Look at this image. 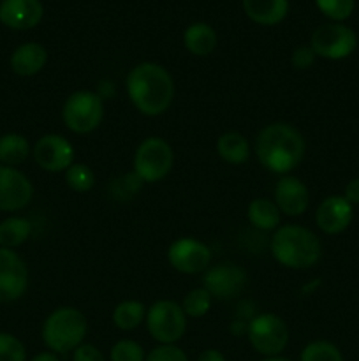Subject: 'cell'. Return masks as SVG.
Listing matches in <instances>:
<instances>
[{
  "instance_id": "30bf717a",
  "label": "cell",
  "mask_w": 359,
  "mask_h": 361,
  "mask_svg": "<svg viewBox=\"0 0 359 361\" xmlns=\"http://www.w3.org/2000/svg\"><path fill=\"white\" fill-rule=\"evenodd\" d=\"M168 261L172 270L183 275L204 274L211 264V250L201 240L183 236V238H176L169 245Z\"/></svg>"
},
{
  "instance_id": "277c9868",
  "label": "cell",
  "mask_w": 359,
  "mask_h": 361,
  "mask_svg": "<svg viewBox=\"0 0 359 361\" xmlns=\"http://www.w3.org/2000/svg\"><path fill=\"white\" fill-rule=\"evenodd\" d=\"M88 334V321L76 307H58L42 323L41 337L46 349L55 355H67L80 348Z\"/></svg>"
},
{
  "instance_id": "d590c367",
  "label": "cell",
  "mask_w": 359,
  "mask_h": 361,
  "mask_svg": "<svg viewBox=\"0 0 359 361\" xmlns=\"http://www.w3.org/2000/svg\"><path fill=\"white\" fill-rule=\"evenodd\" d=\"M341 196H344L352 207H354V204H359V176L358 178H352L351 182L345 185L344 194H341Z\"/></svg>"
},
{
  "instance_id": "836d02e7",
  "label": "cell",
  "mask_w": 359,
  "mask_h": 361,
  "mask_svg": "<svg viewBox=\"0 0 359 361\" xmlns=\"http://www.w3.org/2000/svg\"><path fill=\"white\" fill-rule=\"evenodd\" d=\"M315 51L312 49V46H298V48L292 51V56H291V62L292 66L296 67V69L299 71H305V69H310V67L315 63Z\"/></svg>"
},
{
  "instance_id": "f35d334b",
  "label": "cell",
  "mask_w": 359,
  "mask_h": 361,
  "mask_svg": "<svg viewBox=\"0 0 359 361\" xmlns=\"http://www.w3.org/2000/svg\"><path fill=\"white\" fill-rule=\"evenodd\" d=\"M260 361H292V360H289V358H285V356H271V358H263Z\"/></svg>"
},
{
  "instance_id": "4dcf8cb0",
  "label": "cell",
  "mask_w": 359,
  "mask_h": 361,
  "mask_svg": "<svg viewBox=\"0 0 359 361\" xmlns=\"http://www.w3.org/2000/svg\"><path fill=\"white\" fill-rule=\"evenodd\" d=\"M0 361H27V348L16 335L0 331Z\"/></svg>"
},
{
  "instance_id": "4316f807",
  "label": "cell",
  "mask_w": 359,
  "mask_h": 361,
  "mask_svg": "<svg viewBox=\"0 0 359 361\" xmlns=\"http://www.w3.org/2000/svg\"><path fill=\"white\" fill-rule=\"evenodd\" d=\"M299 361H345L344 355L329 341H312L303 348Z\"/></svg>"
},
{
  "instance_id": "52a82bcc",
  "label": "cell",
  "mask_w": 359,
  "mask_h": 361,
  "mask_svg": "<svg viewBox=\"0 0 359 361\" xmlns=\"http://www.w3.org/2000/svg\"><path fill=\"white\" fill-rule=\"evenodd\" d=\"M104 118L102 95L92 90H76L62 106V120L74 134H90Z\"/></svg>"
},
{
  "instance_id": "1f68e13d",
  "label": "cell",
  "mask_w": 359,
  "mask_h": 361,
  "mask_svg": "<svg viewBox=\"0 0 359 361\" xmlns=\"http://www.w3.org/2000/svg\"><path fill=\"white\" fill-rule=\"evenodd\" d=\"M144 361H190L189 355L176 344H158L146 353Z\"/></svg>"
},
{
  "instance_id": "7c38bea8",
  "label": "cell",
  "mask_w": 359,
  "mask_h": 361,
  "mask_svg": "<svg viewBox=\"0 0 359 361\" xmlns=\"http://www.w3.org/2000/svg\"><path fill=\"white\" fill-rule=\"evenodd\" d=\"M32 157L48 173H62L74 162V147L62 134H44L32 147Z\"/></svg>"
},
{
  "instance_id": "9c48e42d",
  "label": "cell",
  "mask_w": 359,
  "mask_h": 361,
  "mask_svg": "<svg viewBox=\"0 0 359 361\" xmlns=\"http://www.w3.org/2000/svg\"><path fill=\"white\" fill-rule=\"evenodd\" d=\"M310 46L317 56L327 60H344L358 48V35L345 23H324L313 30Z\"/></svg>"
},
{
  "instance_id": "f546056e",
  "label": "cell",
  "mask_w": 359,
  "mask_h": 361,
  "mask_svg": "<svg viewBox=\"0 0 359 361\" xmlns=\"http://www.w3.org/2000/svg\"><path fill=\"white\" fill-rule=\"evenodd\" d=\"M146 353L143 345L132 338H122L115 342L109 351V361H144Z\"/></svg>"
},
{
  "instance_id": "e575fe53",
  "label": "cell",
  "mask_w": 359,
  "mask_h": 361,
  "mask_svg": "<svg viewBox=\"0 0 359 361\" xmlns=\"http://www.w3.org/2000/svg\"><path fill=\"white\" fill-rule=\"evenodd\" d=\"M73 361H108V360H106L104 353H102L97 345L83 342L80 348H76L73 351Z\"/></svg>"
},
{
  "instance_id": "8fae6325",
  "label": "cell",
  "mask_w": 359,
  "mask_h": 361,
  "mask_svg": "<svg viewBox=\"0 0 359 361\" xmlns=\"http://www.w3.org/2000/svg\"><path fill=\"white\" fill-rule=\"evenodd\" d=\"M248 275L245 268L236 263H218L208 268L203 275V288L213 300L229 302L241 295L245 289Z\"/></svg>"
},
{
  "instance_id": "5bb4252c",
  "label": "cell",
  "mask_w": 359,
  "mask_h": 361,
  "mask_svg": "<svg viewBox=\"0 0 359 361\" xmlns=\"http://www.w3.org/2000/svg\"><path fill=\"white\" fill-rule=\"evenodd\" d=\"M34 197L30 178L20 169L0 164V212L23 210Z\"/></svg>"
},
{
  "instance_id": "6da1fadb",
  "label": "cell",
  "mask_w": 359,
  "mask_h": 361,
  "mask_svg": "<svg viewBox=\"0 0 359 361\" xmlns=\"http://www.w3.org/2000/svg\"><path fill=\"white\" fill-rule=\"evenodd\" d=\"M127 95L134 108L144 116H160L171 108L176 87L171 73L155 62H141L125 78Z\"/></svg>"
},
{
  "instance_id": "603a6c76",
  "label": "cell",
  "mask_w": 359,
  "mask_h": 361,
  "mask_svg": "<svg viewBox=\"0 0 359 361\" xmlns=\"http://www.w3.org/2000/svg\"><path fill=\"white\" fill-rule=\"evenodd\" d=\"M146 309L139 300H123L113 309V324L122 331H134L146 319Z\"/></svg>"
},
{
  "instance_id": "83f0119b",
  "label": "cell",
  "mask_w": 359,
  "mask_h": 361,
  "mask_svg": "<svg viewBox=\"0 0 359 361\" xmlns=\"http://www.w3.org/2000/svg\"><path fill=\"white\" fill-rule=\"evenodd\" d=\"M211 298L210 293L201 286V288L192 289L185 295L182 302V309L185 312L187 317H194V319H201V317L206 316L211 309Z\"/></svg>"
},
{
  "instance_id": "9a60e30c",
  "label": "cell",
  "mask_w": 359,
  "mask_h": 361,
  "mask_svg": "<svg viewBox=\"0 0 359 361\" xmlns=\"http://www.w3.org/2000/svg\"><path fill=\"white\" fill-rule=\"evenodd\" d=\"M354 207L341 194L324 197L315 210V224L324 235H340L351 226Z\"/></svg>"
},
{
  "instance_id": "7402d4cb",
  "label": "cell",
  "mask_w": 359,
  "mask_h": 361,
  "mask_svg": "<svg viewBox=\"0 0 359 361\" xmlns=\"http://www.w3.org/2000/svg\"><path fill=\"white\" fill-rule=\"evenodd\" d=\"M215 148H217L218 157L232 166L245 164L250 157L248 140L241 133H236V130H229V133L220 134Z\"/></svg>"
},
{
  "instance_id": "8992f818",
  "label": "cell",
  "mask_w": 359,
  "mask_h": 361,
  "mask_svg": "<svg viewBox=\"0 0 359 361\" xmlns=\"http://www.w3.org/2000/svg\"><path fill=\"white\" fill-rule=\"evenodd\" d=\"M246 338L256 353L264 358L280 356L291 341V330L278 314H257L246 328Z\"/></svg>"
},
{
  "instance_id": "d6986e66",
  "label": "cell",
  "mask_w": 359,
  "mask_h": 361,
  "mask_svg": "<svg viewBox=\"0 0 359 361\" xmlns=\"http://www.w3.org/2000/svg\"><path fill=\"white\" fill-rule=\"evenodd\" d=\"M243 11L253 23L273 27L287 16L289 0H243Z\"/></svg>"
},
{
  "instance_id": "2e32d148",
  "label": "cell",
  "mask_w": 359,
  "mask_h": 361,
  "mask_svg": "<svg viewBox=\"0 0 359 361\" xmlns=\"http://www.w3.org/2000/svg\"><path fill=\"white\" fill-rule=\"evenodd\" d=\"M273 201L278 210L287 217H299L310 204V190L301 178L284 175L273 189Z\"/></svg>"
},
{
  "instance_id": "ac0fdd59",
  "label": "cell",
  "mask_w": 359,
  "mask_h": 361,
  "mask_svg": "<svg viewBox=\"0 0 359 361\" xmlns=\"http://www.w3.org/2000/svg\"><path fill=\"white\" fill-rule=\"evenodd\" d=\"M48 62V51L39 42H25L18 46L11 55V69L14 74L23 78L35 76L44 69Z\"/></svg>"
},
{
  "instance_id": "d4e9b609",
  "label": "cell",
  "mask_w": 359,
  "mask_h": 361,
  "mask_svg": "<svg viewBox=\"0 0 359 361\" xmlns=\"http://www.w3.org/2000/svg\"><path fill=\"white\" fill-rule=\"evenodd\" d=\"M32 154V147L25 136L18 133H9L0 136V164L14 166L21 164Z\"/></svg>"
},
{
  "instance_id": "74e56055",
  "label": "cell",
  "mask_w": 359,
  "mask_h": 361,
  "mask_svg": "<svg viewBox=\"0 0 359 361\" xmlns=\"http://www.w3.org/2000/svg\"><path fill=\"white\" fill-rule=\"evenodd\" d=\"M30 361H60V358H58V355H55V353L42 351V353H39V355H35Z\"/></svg>"
},
{
  "instance_id": "5b68a950",
  "label": "cell",
  "mask_w": 359,
  "mask_h": 361,
  "mask_svg": "<svg viewBox=\"0 0 359 361\" xmlns=\"http://www.w3.org/2000/svg\"><path fill=\"white\" fill-rule=\"evenodd\" d=\"M175 166L172 147L160 136L144 137L137 145L132 159V171L143 183H157L171 173Z\"/></svg>"
},
{
  "instance_id": "cb8c5ba5",
  "label": "cell",
  "mask_w": 359,
  "mask_h": 361,
  "mask_svg": "<svg viewBox=\"0 0 359 361\" xmlns=\"http://www.w3.org/2000/svg\"><path fill=\"white\" fill-rule=\"evenodd\" d=\"M32 222L20 215H11L0 222V247L14 250L23 245L32 235Z\"/></svg>"
},
{
  "instance_id": "8d00e7d4",
  "label": "cell",
  "mask_w": 359,
  "mask_h": 361,
  "mask_svg": "<svg viewBox=\"0 0 359 361\" xmlns=\"http://www.w3.org/2000/svg\"><path fill=\"white\" fill-rule=\"evenodd\" d=\"M196 361H227V360H225L224 353L211 348V349H204V351H201Z\"/></svg>"
},
{
  "instance_id": "e0dca14e",
  "label": "cell",
  "mask_w": 359,
  "mask_h": 361,
  "mask_svg": "<svg viewBox=\"0 0 359 361\" xmlns=\"http://www.w3.org/2000/svg\"><path fill=\"white\" fill-rule=\"evenodd\" d=\"M44 14L41 0H2L0 23L13 30H30L37 27Z\"/></svg>"
},
{
  "instance_id": "4fadbf2b",
  "label": "cell",
  "mask_w": 359,
  "mask_h": 361,
  "mask_svg": "<svg viewBox=\"0 0 359 361\" xmlns=\"http://www.w3.org/2000/svg\"><path fill=\"white\" fill-rule=\"evenodd\" d=\"M28 289V268L23 257L0 247V303L16 302Z\"/></svg>"
},
{
  "instance_id": "3957f363",
  "label": "cell",
  "mask_w": 359,
  "mask_h": 361,
  "mask_svg": "<svg viewBox=\"0 0 359 361\" xmlns=\"http://www.w3.org/2000/svg\"><path fill=\"white\" fill-rule=\"evenodd\" d=\"M273 259L291 270H308L322 257V243L312 229L301 224H284L271 235Z\"/></svg>"
},
{
  "instance_id": "d6a6232c",
  "label": "cell",
  "mask_w": 359,
  "mask_h": 361,
  "mask_svg": "<svg viewBox=\"0 0 359 361\" xmlns=\"http://www.w3.org/2000/svg\"><path fill=\"white\" fill-rule=\"evenodd\" d=\"M141 185H143L141 178L132 171V173H129V175L122 176L120 180H116L115 185H113V190H115L116 196L130 197L132 194H136L137 190L141 189Z\"/></svg>"
},
{
  "instance_id": "ba28073f",
  "label": "cell",
  "mask_w": 359,
  "mask_h": 361,
  "mask_svg": "<svg viewBox=\"0 0 359 361\" xmlns=\"http://www.w3.org/2000/svg\"><path fill=\"white\" fill-rule=\"evenodd\" d=\"M148 334L157 344H176L187 331V316L172 300H157L146 309Z\"/></svg>"
},
{
  "instance_id": "f1b7e54d",
  "label": "cell",
  "mask_w": 359,
  "mask_h": 361,
  "mask_svg": "<svg viewBox=\"0 0 359 361\" xmlns=\"http://www.w3.org/2000/svg\"><path fill=\"white\" fill-rule=\"evenodd\" d=\"M315 6L326 18L344 23L354 13L355 0H315Z\"/></svg>"
},
{
  "instance_id": "7a4b0ae2",
  "label": "cell",
  "mask_w": 359,
  "mask_h": 361,
  "mask_svg": "<svg viewBox=\"0 0 359 361\" xmlns=\"http://www.w3.org/2000/svg\"><path fill=\"white\" fill-rule=\"evenodd\" d=\"M253 152L264 169L284 176L303 162L306 141L292 123L273 122L257 134Z\"/></svg>"
},
{
  "instance_id": "44dd1931",
  "label": "cell",
  "mask_w": 359,
  "mask_h": 361,
  "mask_svg": "<svg viewBox=\"0 0 359 361\" xmlns=\"http://www.w3.org/2000/svg\"><path fill=\"white\" fill-rule=\"evenodd\" d=\"M246 219L250 226H253L259 231H275L280 228L282 212L278 210L277 203L267 197H256L248 203L246 208Z\"/></svg>"
},
{
  "instance_id": "484cf974",
  "label": "cell",
  "mask_w": 359,
  "mask_h": 361,
  "mask_svg": "<svg viewBox=\"0 0 359 361\" xmlns=\"http://www.w3.org/2000/svg\"><path fill=\"white\" fill-rule=\"evenodd\" d=\"M65 183L74 192H88L95 185V173L84 162H73L69 168L63 171Z\"/></svg>"
},
{
  "instance_id": "ffe728a7",
  "label": "cell",
  "mask_w": 359,
  "mask_h": 361,
  "mask_svg": "<svg viewBox=\"0 0 359 361\" xmlns=\"http://www.w3.org/2000/svg\"><path fill=\"white\" fill-rule=\"evenodd\" d=\"M217 42L218 37L215 28L211 25L203 23V21L189 25L187 30L183 32V46L194 56L211 55L215 51V48H217Z\"/></svg>"
}]
</instances>
